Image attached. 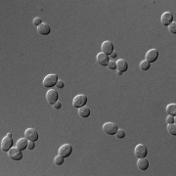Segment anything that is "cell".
<instances>
[{
  "label": "cell",
  "instance_id": "cell-6",
  "mask_svg": "<svg viewBox=\"0 0 176 176\" xmlns=\"http://www.w3.org/2000/svg\"><path fill=\"white\" fill-rule=\"evenodd\" d=\"M147 154H148V150L146 146L143 144H138L134 149V155L138 159H140V157H146Z\"/></svg>",
  "mask_w": 176,
  "mask_h": 176
},
{
  "label": "cell",
  "instance_id": "cell-23",
  "mask_svg": "<svg viewBox=\"0 0 176 176\" xmlns=\"http://www.w3.org/2000/svg\"><path fill=\"white\" fill-rule=\"evenodd\" d=\"M117 136V138H119V139H121V138H124L125 137V131L123 130V129H120V128H118V131L116 132V134H114Z\"/></svg>",
  "mask_w": 176,
  "mask_h": 176
},
{
  "label": "cell",
  "instance_id": "cell-31",
  "mask_svg": "<svg viewBox=\"0 0 176 176\" xmlns=\"http://www.w3.org/2000/svg\"><path fill=\"white\" fill-rule=\"evenodd\" d=\"M117 56H118V55H117V53H116V52H114H114H113V53L111 54V55H110L111 59H114V58H117Z\"/></svg>",
  "mask_w": 176,
  "mask_h": 176
},
{
  "label": "cell",
  "instance_id": "cell-25",
  "mask_svg": "<svg viewBox=\"0 0 176 176\" xmlns=\"http://www.w3.org/2000/svg\"><path fill=\"white\" fill-rule=\"evenodd\" d=\"M107 67L110 70H114V69H117V63L114 62V61L111 60V61H109V63L107 65Z\"/></svg>",
  "mask_w": 176,
  "mask_h": 176
},
{
  "label": "cell",
  "instance_id": "cell-21",
  "mask_svg": "<svg viewBox=\"0 0 176 176\" xmlns=\"http://www.w3.org/2000/svg\"><path fill=\"white\" fill-rule=\"evenodd\" d=\"M167 130L171 135H176V124L175 123H169L167 124Z\"/></svg>",
  "mask_w": 176,
  "mask_h": 176
},
{
  "label": "cell",
  "instance_id": "cell-13",
  "mask_svg": "<svg viewBox=\"0 0 176 176\" xmlns=\"http://www.w3.org/2000/svg\"><path fill=\"white\" fill-rule=\"evenodd\" d=\"M96 61H97V63H98L100 66H107L108 63H109V56L106 55L105 53H103V52H100L97 54V56H96Z\"/></svg>",
  "mask_w": 176,
  "mask_h": 176
},
{
  "label": "cell",
  "instance_id": "cell-2",
  "mask_svg": "<svg viewBox=\"0 0 176 176\" xmlns=\"http://www.w3.org/2000/svg\"><path fill=\"white\" fill-rule=\"evenodd\" d=\"M88 99H87V96H85L84 94H79V95H76L74 100H72V106L75 108L79 109L83 106L86 105Z\"/></svg>",
  "mask_w": 176,
  "mask_h": 176
},
{
  "label": "cell",
  "instance_id": "cell-20",
  "mask_svg": "<svg viewBox=\"0 0 176 176\" xmlns=\"http://www.w3.org/2000/svg\"><path fill=\"white\" fill-rule=\"evenodd\" d=\"M139 66H140V69L142 71H148L150 69V67H151V63H149L148 61H146V60H143Z\"/></svg>",
  "mask_w": 176,
  "mask_h": 176
},
{
  "label": "cell",
  "instance_id": "cell-24",
  "mask_svg": "<svg viewBox=\"0 0 176 176\" xmlns=\"http://www.w3.org/2000/svg\"><path fill=\"white\" fill-rule=\"evenodd\" d=\"M168 29H169V32H170L171 33L175 34L176 33V23L172 22L170 25L168 26Z\"/></svg>",
  "mask_w": 176,
  "mask_h": 176
},
{
  "label": "cell",
  "instance_id": "cell-7",
  "mask_svg": "<svg viewBox=\"0 0 176 176\" xmlns=\"http://www.w3.org/2000/svg\"><path fill=\"white\" fill-rule=\"evenodd\" d=\"M58 98H59V95H58V92L56 90L49 89L46 92V100L49 104L54 105L58 101Z\"/></svg>",
  "mask_w": 176,
  "mask_h": 176
},
{
  "label": "cell",
  "instance_id": "cell-5",
  "mask_svg": "<svg viewBox=\"0 0 176 176\" xmlns=\"http://www.w3.org/2000/svg\"><path fill=\"white\" fill-rule=\"evenodd\" d=\"M118 125L114 122H110V121H109V122H106L103 124V130L109 135H114L116 132L118 131Z\"/></svg>",
  "mask_w": 176,
  "mask_h": 176
},
{
  "label": "cell",
  "instance_id": "cell-26",
  "mask_svg": "<svg viewBox=\"0 0 176 176\" xmlns=\"http://www.w3.org/2000/svg\"><path fill=\"white\" fill-rule=\"evenodd\" d=\"M32 23H33L34 26H37L38 27V26H40L41 24H42V21H41V19H40L39 17H36V18H34V19H33Z\"/></svg>",
  "mask_w": 176,
  "mask_h": 176
},
{
  "label": "cell",
  "instance_id": "cell-16",
  "mask_svg": "<svg viewBox=\"0 0 176 176\" xmlns=\"http://www.w3.org/2000/svg\"><path fill=\"white\" fill-rule=\"evenodd\" d=\"M137 166L140 170H146V169L149 167V161L145 157H140L137 161Z\"/></svg>",
  "mask_w": 176,
  "mask_h": 176
},
{
  "label": "cell",
  "instance_id": "cell-28",
  "mask_svg": "<svg viewBox=\"0 0 176 176\" xmlns=\"http://www.w3.org/2000/svg\"><path fill=\"white\" fill-rule=\"evenodd\" d=\"M35 147V144H34V141H28V150H33Z\"/></svg>",
  "mask_w": 176,
  "mask_h": 176
},
{
  "label": "cell",
  "instance_id": "cell-9",
  "mask_svg": "<svg viewBox=\"0 0 176 176\" xmlns=\"http://www.w3.org/2000/svg\"><path fill=\"white\" fill-rule=\"evenodd\" d=\"M25 137L28 139V141H36L38 140V133L35 129L32 128V127H28V129L25 131Z\"/></svg>",
  "mask_w": 176,
  "mask_h": 176
},
{
  "label": "cell",
  "instance_id": "cell-10",
  "mask_svg": "<svg viewBox=\"0 0 176 176\" xmlns=\"http://www.w3.org/2000/svg\"><path fill=\"white\" fill-rule=\"evenodd\" d=\"M101 49H102V52L105 53L106 55H111V54L114 52V44L112 43V41L110 40H106L102 43L101 45Z\"/></svg>",
  "mask_w": 176,
  "mask_h": 176
},
{
  "label": "cell",
  "instance_id": "cell-8",
  "mask_svg": "<svg viewBox=\"0 0 176 176\" xmlns=\"http://www.w3.org/2000/svg\"><path fill=\"white\" fill-rule=\"evenodd\" d=\"M59 155L64 157L65 159L71 156V154L72 153V146L71 144H64L59 148Z\"/></svg>",
  "mask_w": 176,
  "mask_h": 176
},
{
  "label": "cell",
  "instance_id": "cell-27",
  "mask_svg": "<svg viewBox=\"0 0 176 176\" xmlns=\"http://www.w3.org/2000/svg\"><path fill=\"white\" fill-rule=\"evenodd\" d=\"M166 122H167V124H169V123H175V117L168 116L166 118Z\"/></svg>",
  "mask_w": 176,
  "mask_h": 176
},
{
  "label": "cell",
  "instance_id": "cell-4",
  "mask_svg": "<svg viewBox=\"0 0 176 176\" xmlns=\"http://www.w3.org/2000/svg\"><path fill=\"white\" fill-rule=\"evenodd\" d=\"M7 153H8V156L10 159L13 161H21L23 159L22 150H20L18 147H12Z\"/></svg>",
  "mask_w": 176,
  "mask_h": 176
},
{
  "label": "cell",
  "instance_id": "cell-22",
  "mask_svg": "<svg viewBox=\"0 0 176 176\" xmlns=\"http://www.w3.org/2000/svg\"><path fill=\"white\" fill-rule=\"evenodd\" d=\"M64 161H65V157H62V156H60V155L56 156L55 159H54V162H55L56 165H62L64 163Z\"/></svg>",
  "mask_w": 176,
  "mask_h": 176
},
{
  "label": "cell",
  "instance_id": "cell-29",
  "mask_svg": "<svg viewBox=\"0 0 176 176\" xmlns=\"http://www.w3.org/2000/svg\"><path fill=\"white\" fill-rule=\"evenodd\" d=\"M57 87L58 88H64V86H65V83H64V81L63 80H58V82H57Z\"/></svg>",
  "mask_w": 176,
  "mask_h": 176
},
{
  "label": "cell",
  "instance_id": "cell-11",
  "mask_svg": "<svg viewBox=\"0 0 176 176\" xmlns=\"http://www.w3.org/2000/svg\"><path fill=\"white\" fill-rule=\"evenodd\" d=\"M159 58V51L156 48H153V49H150L147 53H146V61H148L149 63H154Z\"/></svg>",
  "mask_w": 176,
  "mask_h": 176
},
{
  "label": "cell",
  "instance_id": "cell-15",
  "mask_svg": "<svg viewBox=\"0 0 176 176\" xmlns=\"http://www.w3.org/2000/svg\"><path fill=\"white\" fill-rule=\"evenodd\" d=\"M117 69L118 71H126L127 69H128V64H127V62L124 60V59H119L118 61H117Z\"/></svg>",
  "mask_w": 176,
  "mask_h": 176
},
{
  "label": "cell",
  "instance_id": "cell-32",
  "mask_svg": "<svg viewBox=\"0 0 176 176\" xmlns=\"http://www.w3.org/2000/svg\"><path fill=\"white\" fill-rule=\"evenodd\" d=\"M118 75H122V72H121V71H118Z\"/></svg>",
  "mask_w": 176,
  "mask_h": 176
},
{
  "label": "cell",
  "instance_id": "cell-19",
  "mask_svg": "<svg viewBox=\"0 0 176 176\" xmlns=\"http://www.w3.org/2000/svg\"><path fill=\"white\" fill-rule=\"evenodd\" d=\"M166 113L169 116L176 117V104L175 103H171L166 106Z\"/></svg>",
  "mask_w": 176,
  "mask_h": 176
},
{
  "label": "cell",
  "instance_id": "cell-3",
  "mask_svg": "<svg viewBox=\"0 0 176 176\" xmlns=\"http://www.w3.org/2000/svg\"><path fill=\"white\" fill-rule=\"evenodd\" d=\"M13 139H12V134L8 133L2 140H1V150L8 152L12 147H13Z\"/></svg>",
  "mask_w": 176,
  "mask_h": 176
},
{
  "label": "cell",
  "instance_id": "cell-14",
  "mask_svg": "<svg viewBox=\"0 0 176 176\" xmlns=\"http://www.w3.org/2000/svg\"><path fill=\"white\" fill-rule=\"evenodd\" d=\"M37 32L40 35H48L51 32L50 26L46 23H42L40 26L37 27Z\"/></svg>",
  "mask_w": 176,
  "mask_h": 176
},
{
  "label": "cell",
  "instance_id": "cell-18",
  "mask_svg": "<svg viewBox=\"0 0 176 176\" xmlns=\"http://www.w3.org/2000/svg\"><path fill=\"white\" fill-rule=\"evenodd\" d=\"M90 109L86 106H83L81 108L78 109V114L81 117V118H88L90 116Z\"/></svg>",
  "mask_w": 176,
  "mask_h": 176
},
{
  "label": "cell",
  "instance_id": "cell-17",
  "mask_svg": "<svg viewBox=\"0 0 176 176\" xmlns=\"http://www.w3.org/2000/svg\"><path fill=\"white\" fill-rule=\"evenodd\" d=\"M28 140L26 137L25 138H21V139H19V140H18L16 147H18L20 150L24 151V150H26L28 148Z\"/></svg>",
  "mask_w": 176,
  "mask_h": 176
},
{
  "label": "cell",
  "instance_id": "cell-12",
  "mask_svg": "<svg viewBox=\"0 0 176 176\" xmlns=\"http://www.w3.org/2000/svg\"><path fill=\"white\" fill-rule=\"evenodd\" d=\"M161 20L163 26H169L173 22V15L170 12H165V13L161 15Z\"/></svg>",
  "mask_w": 176,
  "mask_h": 176
},
{
  "label": "cell",
  "instance_id": "cell-30",
  "mask_svg": "<svg viewBox=\"0 0 176 176\" xmlns=\"http://www.w3.org/2000/svg\"><path fill=\"white\" fill-rule=\"evenodd\" d=\"M53 107L55 108V109H60L61 107H62V104H61L60 102H58V101H57V102L55 103V104L53 105Z\"/></svg>",
  "mask_w": 176,
  "mask_h": 176
},
{
  "label": "cell",
  "instance_id": "cell-1",
  "mask_svg": "<svg viewBox=\"0 0 176 176\" xmlns=\"http://www.w3.org/2000/svg\"><path fill=\"white\" fill-rule=\"evenodd\" d=\"M58 75L55 74H50L44 77L43 79V86L47 88H51L53 86H55L58 82Z\"/></svg>",
  "mask_w": 176,
  "mask_h": 176
}]
</instances>
